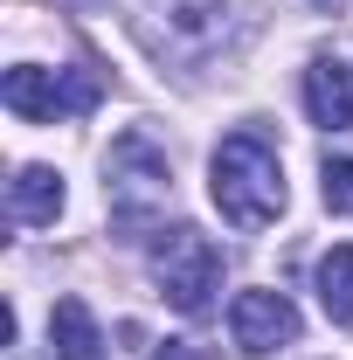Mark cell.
<instances>
[{
	"instance_id": "6da1fadb",
	"label": "cell",
	"mask_w": 353,
	"mask_h": 360,
	"mask_svg": "<svg viewBox=\"0 0 353 360\" xmlns=\"http://www.w3.org/2000/svg\"><path fill=\"white\" fill-rule=\"evenodd\" d=\"M208 194H215L222 222L229 229H270L284 215V167L257 132H229L215 146V167H208Z\"/></svg>"
},
{
	"instance_id": "7a4b0ae2",
	"label": "cell",
	"mask_w": 353,
	"mask_h": 360,
	"mask_svg": "<svg viewBox=\"0 0 353 360\" xmlns=\"http://www.w3.org/2000/svg\"><path fill=\"white\" fill-rule=\"evenodd\" d=\"M153 277H160V298L174 312L201 319L222 291V250L201 236V229H174L160 250H153Z\"/></svg>"
},
{
	"instance_id": "3957f363",
	"label": "cell",
	"mask_w": 353,
	"mask_h": 360,
	"mask_svg": "<svg viewBox=\"0 0 353 360\" xmlns=\"http://www.w3.org/2000/svg\"><path fill=\"white\" fill-rule=\"evenodd\" d=\"M167 153H153V139L146 132H125L111 146V180H104V194H111V215L118 229H139L146 215H160L167 208Z\"/></svg>"
},
{
	"instance_id": "277c9868",
	"label": "cell",
	"mask_w": 353,
	"mask_h": 360,
	"mask_svg": "<svg viewBox=\"0 0 353 360\" xmlns=\"http://www.w3.org/2000/svg\"><path fill=\"white\" fill-rule=\"evenodd\" d=\"M229 333L243 354H270V347H291L298 340V305L284 291H236L229 305Z\"/></svg>"
},
{
	"instance_id": "5b68a950",
	"label": "cell",
	"mask_w": 353,
	"mask_h": 360,
	"mask_svg": "<svg viewBox=\"0 0 353 360\" xmlns=\"http://www.w3.org/2000/svg\"><path fill=\"white\" fill-rule=\"evenodd\" d=\"M305 111L326 132H353V70H340L333 56H319L305 70Z\"/></svg>"
},
{
	"instance_id": "8992f818",
	"label": "cell",
	"mask_w": 353,
	"mask_h": 360,
	"mask_svg": "<svg viewBox=\"0 0 353 360\" xmlns=\"http://www.w3.org/2000/svg\"><path fill=\"white\" fill-rule=\"evenodd\" d=\"M0 104L14 118H28V125H49V118H63V84L49 70H7L0 77Z\"/></svg>"
},
{
	"instance_id": "52a82bcc",
	"label": "cell",
	"mask_w": 353,
	"mask_h": 360,
	"mask_svg": "<svg viewBox=\"0 0 353 360\" xmlns=\"http://www.w3.org/2000/svg\"><path fill=\"white\" fill-rule=\"evenodd\" d=\"M7 208H14V222H56L63 215V180L49 174V167H21V174L7 180Z\"/></svg>"
},
{
	"instance_id": "ba28073f",
	"label": "cell",
	"mask_w": 353,
	"mask_h": 360,
	"mask_svg": "<svg viewBox=\"0 0 353 360\" xmlns=\"http://www.w3.org/2000/svg\"><path fill=\"white\" fill-rule=\"evenodd\" d=\"M49 340H56V354H63V360H97V354H104L97 319H90L84 298H56V312H49Z\"/></svg>"
},
{
	"instance_id": "9c48e42d",
	"label": "cell",
	"mask_w": 353,
	"mask_h": 360,
	"mask_svg": "<svg viewBox=\"0 0 353 360\" xmlns=\"http://www.w3.org/2000/svg\"><path fill=\"white\" fill-rule=\"evenodd\" d=\"M319 305L340 326H353V243H333L319 257Z\"/></svg>"
},
{
	"instance_id": "30bf717a",
	"label": "cell",
	"mask_w": 353,
	"mask_h": 360,
	"mask_svg": "<svg viewBox=\"0 0 353 360\" xmlns=\"http://www.w3.org/2000/svg\"><path fill=\"white\" fill-rule=\"evenodd\" d=\"M319 194H326V208H333V215H353V160H326Z\"/></svg>"
},
{
	"instance_id": "8fae6325",
	"label": "cell",
	"mask_w": 353,
	"mask_h": 360,
	"mask_svg": "<svg viewBox=\"0 0 353 360\" xmlns=\"http://www.w3.org/2000/svg\"><path fill=\"white\" fill-rule=\"evenodd\" d=\"M201 14H215V0H174V28H187V35H215L222 21H201Z\"/></svg>"
},
{
	"instance_id": "7c38bea8",
	"label": "cell",
	"mask_w": 353,
	"mask_h": 360,
	"mask_svg": "<svg viewBox=\"0 0 353 360\" xmlns=\"http://www.w3.org/2000/svg\"><path fill=\"white\" fill-rule=\"evenodd\" d=\"M90 104H97V77L90 70H70L63 77V111H90Z\"/></svg>"
},
{
	"instance_id": "4fadbf2b",
	"label": "cell",
	"mask_w": 353,
	"mask_h": 360,
	"mask_svg": "<svg viewBox=\"0 0 353 360\" xmlns=\"http://www.w3.org/2000/svg\"><path fill=\"white\" fill-rule=\"evenodd\" d=\"M319 7H326V14H340V0H319Z\"/></svg>"
}]
</instances>
